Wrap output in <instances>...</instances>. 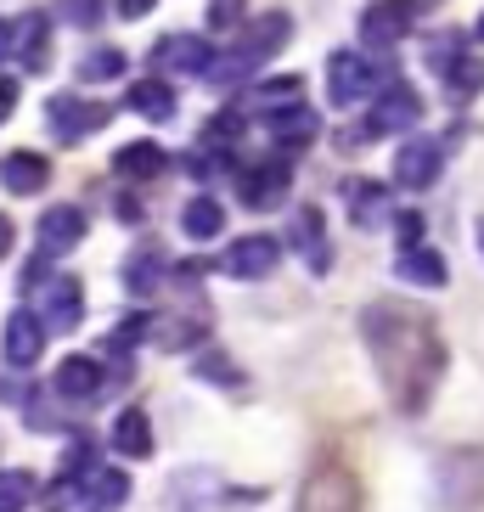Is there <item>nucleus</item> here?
Listing matches in <instances>:
<instances>
[{
  "mask_svg": "<svg viewBox=\"0 0 484 512\" xmlns=\"http://www.w3.org/2000/svg\"><path fill=\"white\" fill-rule=\"evenodd\" d=\"M361 332H366V349L378 361V377L394 406L406 417L428 411L439 377H445V344H439L434 321L400 299H378V304H366Z\"/></svg>",
  "mask_w": 484,
  "mask_h": 512,
  "instance_id": "f257e3e1",
  "label": "nucleus"
},
{
  "mask_svg": "<svg viewBox=\"0 0 484 512\" xmlns=\"http://www.w3.org/2000/svg\"><path fill=\"white\" fill-rule=\"evenodd\" d=\"M288 34H293V17H288V12H265V17H254V23H248V29L237 34L231 57L209 68V79H214V85H231L237 74H254L259 62H271L276 51L288 46Z\"/></svg>",
  "mask_w": 484,
  "mask_h": 512,
  "instance_id": "f03ea898",
  "label": "nucleus"
},
{
  "mask_svg": "<svg viewBox=\"0 0 484 512\" xmlns=\"http://www.w3.org/2000/svg\"><path fill=\"white\" fill-rule=\"evenodd\" d=\"M434 496L445 512L484 507V451H445L434 462Z\"/></svg>",
  "mask_w": 484,
  "mask_h": 512,
  "instance_id": "7ed1b4c3",
  "label": "nucleus"
},
{
  "mask_svg": "<svg viewBox=\"0 0 484 512\" xmlns=\"http://www.w3.org/2000/svg\"><path fill=\"white\" fill-rule=\"evenodd\" d=\"M29 287H34V321L51 332H74L85 321V287L74 276H51L46 265L29 271Z\"/></svg>",
  "mask_w": 484,
  "mask_h": 512,
  "instance_id": "20e7f679",
  "label": "nucleus"
},
{
  "mask_svg": "<svg viewBox=\"0 0 484 512\" xmlns=\"http://www.w3.org/2000/svg\"><path fill=\"white\" fill-rule=\"evenodd\" d=\"M299 512H361V479L344 462H316L299 484Z\"/></svg>",
  "mask_w": 484,
  "mask_h": 512,
  "instance_id": "39448f33",
  "label": "nucleus"
},
{
  "mask_svg": "<svg viewBox=\"0 0 484 512\" xmlns=\"http://www.w3.org/2000/svg\"><path fill=\"white\" fill-rule=\"evenodd\" d=\"M68 496H85V512H119L124 501H130V479H124L119 467H96L79 456V479L57 484V496H51V507L62 512V501Z\"/></svg>",
  "mask_w": 484,
  "mask_h": 512,
  "instance_id": "423d86ee",
  "label": "nucleus"
},
{
  "mask_svg": "<svg viewBox=\"0 0 484 512\" xmlns=\"http://www.w3.org/2000/svg\"><path fill=\"white\" fill-rule=\"evenodd\" d=\"M46 119H51V130H57V141H85V136H96V130L113 124V107L85 102V96H51Z\"/></svg>",
  "mask_w": 484,
  "mask_h": 512,
  "instance_id": "0eeeda50",
  "label": "nucleus"
},
{
  "mask_svg": "<svg viewBox=\"0 0 484 512\" xmlns=\"http://www.w3.org/2000/svg\"><path fill=\"white\" fill-rule=\"evenodd\" d=\"M417 124H423V96L411 85H389L366 113V136H400V130H417Z\"/></svg>",
  "mask_w": 484,
  "mask_h": 512,
  "instance_id": "6e6552de",
  "label": "nucleus"
},
{
  "mask_svg": "<svg viewBox=\"0 0 484 512\" xmlns=\"http://www.w3.org/2000/svg\"><path fill=\"white\" fill-rule=\"evenodd\" d=\"M423 6L428 0H378V6H366L361 12V40L366 46H400Z\"/></svg>",
  "mask_w": 484,
  "mask_h": 512,
  "instance_id": "1a4fd4ad",
  "label": "nucleus"
},
{
  "mask_svg": "<svg viewBox=\"0 0 484 512\" xmlns=\"http://www.w3.org/2000/svg\"><path fill=\"white\" fill-rule=\"evenodd\" d=\"M378 85V68L361 57V51H333L327 57V91H333V107H355L361 96H372Z\"/></svg>",
  "mask_w": 484,
  "mask_h": 512,
  "instance_id": "9d476101",
  "label": "nucleus"
},
{
  "mask_svg": "<svg viewBox=\"0 0 484 512\" xmlns=\"http://www.w3.org/2000/svg\"><path fill=\"white\" fill-rule=\"evenodd\" d=\"M288 242H293V254L310 265L316 276L333 271V242H327V220H321L316 203H304L299 214H293V226H288Z\"/></svg>",
  "mask_w": 484,
  "mask_h": 512,
  "instance_id": "9b49d317",
  "label": "nucleus"
},
{
  "mask_svg": "<svg viewBox=\"0 0 484 512\" xmlns=\"http://www.w3.org/2000/svg\"><path fill=\"white\" fill-rule=\"evenodd\" d=\"M276 259H282V242L276 237H242L226 248V271L237 276V282H259V276L276 271Z\"/></svg>",
  "mask_w": 484,
  "mask_h": 512,
  "instance_id": "f8f14e48",
  "label": "nucleus"
},
{
  "mask_svg": "<svg viewBox=\"0 0 484 512\" xmlns=\"http://www.w3.org/2000/svg\"><path fill=\"white\" fill-rule=\"evenodd\" d=\"M288 186H293L288 164H282V158H271V164L248 169V175L237 181V192H242V203H248V209H276V203H288Z\"/></svg>",
  "mask_w": 484,
  "mask_h": 512,
  "instance_id": "ddd939ff",
  "label": "nucleus"
},
{
  "mask_svg": "<svg viewBox=\"0 0 484 512\" xmlns=\"http://www.w3.org/2000/svg\"><path fill=\"white\" fill-rule=\"evenodd\" d=\"M79 242H85V214L74 203H57V209L40 214V254H74Z\"/></svg>",
  "mask_w": 484,
  "mask_h": 512,
  "instance_id": "4468645a",
  "label": "nucleus"
},
{
  "mask_svg": "<svg viewBox=\"0 0 484 512\" xmlns=\"http://www.w3.org/2000/svg\"><path fill=\"white\" fill-rule=\"evenodd\" d=\"M439 181V147L434 141H406L400 158H394V186H406V192H428Z\"/></svg>",
  "mask_w": 484,
  "mask_h": 512,
  "instance_id": "2eb2a0df",
  "label": "nucleus"
},
{
  "mask_svg": "<svg viewBox=\"0 0 484 512\" xmlns=\"http://www.w3.org/2000/svg\"><path fill=\"white\" fill-rule=\"evenodd\" d=\"M152 62H158V68H175V74H209V68H214V51H209V40L169 34V40H158Z\"/></svg>",
  "mask_w": 484,
  "mask_h": 512,
  "instance_id": "dca6fc26",
  "label": "nucleus"
},
{
  "mask_svg": "<svg viewBox=\"0 0 484 512\" xmlns=\"http://www.w3.org/2000/svg\"><path fill=\"white\" fill-rule=\"evenodd\" d=\"M51 181V164L40 158V152H12L6 164H0V186L12 197H34V192H46Z\"/></svg>",
  "mask_w": 484,
  "mask_h": 512,
  "instance_id": "f3484780",
  "label": "nucleus"
},
{
  "mask_svg": "<svg viewBox=\"0 0 484 512\" xmlns=\"http://www.w3.org/2000/svg\"><path fill=\"white\" fill-rule=\"evenodd\" d=\"M40 349H46V327L34 321V310H17V316L6 321V361L23 372V366L40 361Z\"/></svg>",
  "mask_w": 484,
  "mask_h": 512,
  "instance_id": "a211bd4d",
  "label": "nucleus"
},
{
  "mask_svg": "<svg viewBox=\"0 0 484 512\" xmlns=\"http://www.w3.org/2000/svg\"><path fill=\"white\" fill-rule=\"evenodd\" d=\"M316 130H321V119H316L304 102L271 113V136H276V147H288V152H304L310 141H316Z\"/></svg>",
  "mask_w": 484,
  "mask_h": 512,
  "instance_id": "6ab92c4d",
  "label": "nucleus"
},
{
  "mask_svg": "<svg viewBox=\"0 0 484 512\" xmlns=\"http://www.w3.org/2000/svg\"><path fill=\"white\" fill-rule=\"evenodd\" d=\"M394 271H400V282H411V287H445L451 282V271H445V259L434 254V248H400V259H394Z\"/></svg>",
  "mask_w": 484,
  "mask_h": 512,
  "instance_id": "aec40b11",
  "label": "nucleus"
},
{
  "mask_svg": "<svg viewBox=\"0 0 484 512\" xmlns=\"http://www.w3.org/2000/svg\"><path fill=\"white\" fill-rule=\"evenodd\" d=\"M203 327L209 321L203 316H147V344H158V349H192L197 338H203Z\"/></svg>",
  "mask_w": 484,
  "mask_h": 512,
  "instance_id": "412c9836",
  "label": "nucleus"
},
{
  "mask_svg": "<svg viewBox=\"0 0 484 512\" xmlns=\"http://www.w3.org/2000/svg\"><path fill=\"white\" fill-rule=\"evenodd\" d=\"M113 175L119 181H152V175H164V147L158 141H130V147L113 152Z\"/></svg>",
  "mask_w": 484,
  "mask_h": 512,
  "instance_id": "4be33fe9",
  "label": "nucleus"
},
{
  "mask_svg": "<svg viewBox=\"0 0 484 512\" xmlns=\"http://www.w3.org/2000/svg\"><path fill=\"white\" fill-rule=\"evenodd\" d=\"M124 287H130L136 299H147V293L164 287V248H158V242H147V248H136V254L124 259Z\"/></svg>",
  "mask_w": 484,
  "mask_h": 512,
  "instance_id": "5701e85b",
  "label": "nucleus"
},
{
  "mask_svg": "<svg viewBox=\"0 0 484 512\" xmlns=\"http://www.w3.org/2000/svg\"><path fill=\"white\" fill-rule=\"evenodd\" d=\"M96 389H102V366H96L91 355H68V361L57 366V394L62 400H96Z\"/></svg>",
  "mask_w": 484,
  "mask_h": 512,
  "instance_id": "b1692460",
  "label": "nucleus"
},
{
  "mask_svg": "<svg viewBox=\"0 0 484 512\" xmlns=\"http://www.w3.org/2000/svg\"><path fill=\"white\" fill-rule=\"evenodd\" d=\"M113 451L119 456H152V417L141 406H124L113 422Z\"/></svg>",
  "mask_w": 484,
  "mask_h": 512,
  "instance_id": "393cba45",
  "label": "nucleus"
},
{
  "mask_svg": "<svg viewBox=\"0 0 484 512\" xmlns=\"http://www.w3.org/2000/svg\"><path fill=\"white\" fill-rule=\"evenodd\" d=\"M181 231H186L192 242H209V237H220V231H226V209H220L214 197H192V203L181 209Z\"/></svg>",
  "mask_w": 484,
  "mask_h": 512,
  "instance_id": "a878e982",
  "label": "nucleus"
},
{
  "mask_svg": "<svg viewBox=\"0 0 484 512\" xmlns=\"http://www.w3.org/2000/svg\"><path fill=\"white\" fill-rule=\"evenodd\" d=\"M130 107H136L141 119H152V124H169L175 119V91H169L164 79H141L136 91H130Z\"/></svg>",
  "mask_w": 484,
  "mask_h": 512,
  "instance_id": "bb28decb",
  "label": "nucleus"
},
{
  "mask_svg": "<svg viewBox=\"0 0 484 512\" xmlns=\"http://www.w3.org/2000/svg\"><path fill=\"white\" fill-rule=\"evenodd\" d=\"M349 214H355V226H378L389 214V192L378 181H349Z\"/></svg>",
  "mask_w": 484,
  "mask_h": 512,
  "instance_id": "cd10ccee",
  "label": "nucleus"
},
{
  "mask_svg": "<svg viewBox=\"0 0 484 512\" xmlns=\"http://www.w3.org/2000/svg\"><path fill=\"white\" fill-rule=\"evenodd\" d=\"M445 79H451L456 102H473V96L484 91V62L479 57H451V62H445Z\"/></svg>",
  "mask_w": 484,
  "mask_h": 512,
  "instance_id": "c85d7f7f",
  "label": "nucleus"
},
{
  "mask_svg": "<svg viewBox=\"0 0 484 512\" xmlns=\"http://www.w3.org/2000/svg\"><path fill=\"white\" fill-rule=\"evenodd\" d=\"M192 377L220 383V389H242V366H231V355H220V349H203V355L192 361Z\"/></svg>",
  "mask_w": 484,
  "mask_h": 512,
  "instance_id": "c756f323",
  "label": "nucleus"
},
{
  "mask_svg": "<svg viewBox=\"0 0 484 512\" xmlns=\"http://www.w3.org/2000/svg\"><path fill=\"white\" fill-rule=\"evenodd\" d=\"M293 102H304V79L299 74L265 79V85H259V113H265V119H271V113H282V107H293Z\"/></svg>",
  "mask_w": 484,
  "mask_h": 512,
  "instance_id": "7c9ffc66",
  "label": "nucleus"
},
{
  "mask_svg": "<svg viewBox=\"0 0 484 512\" xmlns=\"http://www.w3.org/2000/svg\"><path fill=\"white\" fill-rule=\"evenodd\" d=\"M17 40H23V62H29L34 74H40V68H46V46H51V23L46 17H23V29H17Z\"/></svg>",
  "mask_w": 484,
  "mask_h": 512,
  "instance_id": "2f4dec72",
  "label": "nucleus"
},
{
  "mask_svg": "<svg viewBox=\"0 0 484 512\" xmlns=\"http://www.w3.org/2000/svg\"><path fill=\"white\" fill-rule=\"evenodd\" d=\"M34 501V473H0V512H17V507H29Z\"/></svg>",
  "mask_w": 484,
  "mask_h": 512,
  "instance_id": "473e14b6",
  "label": "nucleus"
},
{
  "mask_svg": "<svg viewBox=\"0 0 484 512\" xmlns=\"http://www.w3.org/2000/svg\"><path fill=\"white\" fill-rule=\"evenodd\" d=\"M119 74H124V51H113V46L91 51V57L79 62V79H91V85H96V79H119Z\"/></svg>",
  "mask_w": 484,
  "mask_h": 512,
  "instance_id": "72a5a7b5",
  "label": "nucleus"
},
{
  "mask_svg": "<svg viewBox=\"0 0 484 512\" xmlns=\"http://www.w3.org/2000/svg\"><path fill=\"white\" fill-rule=\"evenodd\" d=\"M62 17H68L74 29H96V17H102V0H62Z\"/></svg>",
  "mask_w": 484,
  "mask_h": 512,
  "instance_id": "f704fd0d",
  "label": "nucleus"
},
{
  "mask_svg": "<svg viewBox=\"0 0 484 512\" xmlns=\"http://www.w3.org/2000/svg\"><path fill=\"white\" fill-rule=\"evenodd\" d=\"M394 231H400V242H406V248H417V242H423V214H400V220H394Z\"/></svg>",
  "mask_w": 484,
  "mask_h": 512,
  "instance_id": "c9c22d12",
  "label": "nucleus"
},
{
  "mask_svg": "<svg viewBox=\"0 0 484 512\" xmlns=\"http://www.w3.org/2000/svg\"><path fill=\"white\" fill-rule=\"evenodd\" d=\"M209 23H214V29H231V23H237V0H214Z\"/></svg>",
  "mask_w": 484,
  "mask_h": 512,
  "instance_id": "e433bc0d",
  "label": "nucleus"
},
{
  "mask_svg": "<svg viewBox=\"0 0 484 512\" xmlns=\"http://www.w3.org/2000/svg\"><path fill=\"white\" fill-rule=\"evenodd\" d=\"M12 113H17V85L12 79H0V124L12 119Z\"/></svg>",
  "mask_w": 484,
  "mask_h": 512,
  "instance_id": "4c0bfd02",
  "label": "nucleus"
},
{
  "mask_svg": "<svg viewBox=\"0 0 484 512\" xmlns=\"http://www.w3.org/2000/svg\"><path fill=\"white\" fill-rule=\"evenodd\" d=\"M17 51V23H6V17H0V62L12 57Z\"/></svg>",
  "mask_w": 484,
  "mask_h": 512,
  "instance_id": "58836bf2",
  "label": "nucleus"
},
{
  "mask_svg": "<svg viewBox=\"0 0 484 512\" xmlns=\"http://www.w3.org/2000/svg\"><path fill=\"white\" fill-rule=\"evenodd\" d=\"M158 0H119V17H147Z\"/></svg>",
  "mask_w": 484,
  "mask_h": 512,
  "instance_id": "ea45409f",
  "label": "nucleus"
},
{
  "mask_svg": "<svg viewBox=\"0 0 484 512\" xmlns=\"http://www.w3.org/2000/svg\"><path fill=\"white\" fill-rule=\"evenodd\" d=\"M12 242H17V231H12V220L0 214V254H12Z\"/></svg>",
  "mask_w": 484,
  "mask_h": 512,
  "instance_id": "a19ab883",
  "label": "nucleus"
},
{
  "mask_svg": "<svg viewBox=\"0 0 484 512\" xmlns=\"http://www.w3.org/2000/svg\"><path fill=\"white\" fill-rule=\"evenodd\" d=\"M473 40H479V46H484V17H479V23H473Z\"/></svg>",
  "mask_w": 484,
  "mask_h": 512,
  "instance_id": "79ce46f5",
  "label": "nucleus"
},
{
  "mask_svg": "<svg viewBox=\"0 0 484 512\" xmlns=\"http://www.w3.org/2000/svg\"><path fill=\"white\" fill-rule=\"evenodd\" d=\"M479 248H484V220H479Z\"/></svg>",
  "mask_w": 484,
  "mask_h": 512,
  "instance_id": "37998d69",
  "label": "nucleus"
}]
</instances>
